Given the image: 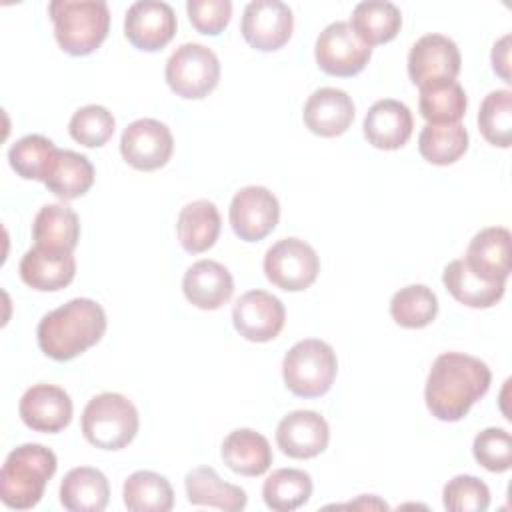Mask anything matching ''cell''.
<instances>
[{
    "label": "cell",
    "instance_id": "6da1fadb",
    "mask_svg": "<svg viewBox=\"0 0 512 512\" xmlns=\"http://www.w3.org/2000/svg\"><path fill=\"white\" fill-rule=\"evenodd\" d=\"M490 382L492 372L480 358L464 352H444L428 372L424 400L434 418L458 422L488 392Z\"/></svg>",
    "mask_w": 512,
    "mask_h": 512
},
{
    "label": "cell",
    "instance_id": "7a4b0ae2",
    "mask_svg": "<svg viewBox=\"0 0 512 512\" xmlns=\"http://www.w3.org/2000/svg\"><path fill=\"white\" fill-rule=\"evenodd\" d=\"M106 324V312L96 300L72 298L42 316L36 328L38 346L48 358L66 362L98 344Z\"/></svg>",
    "mask_w": 512,
    "mask_h": 512
},
{
    "label": "cell",
    "instance_id": "3957f363",
    "mask_svg": "<svg viewBox=\"0 0 512 512\" xmlns=\"http://www.w3.org/2000/svg\"><path fill=\"white\" fill-rule=\"evenodd\" d=\"M56 454L42 444L16 446L0 470V498L8 508L30 510L56 472Z\"/></svg>",
    "mask_w": 512,
    "mask_h": 512
},
{
    "label": "cell",
    "instance_id": "277c9868",
    "mask_svg": "<svg viewBox=\"0 0 512 512\" xmlns=\"http://www.w3.org/2000/svg\"><path fill=\"white\" fill-rule=\"evenodd\" d=\"M48 14L54 36L70 56H88L108 36L110 10L104 0H52Z\"/></svg>",
    "mask_w": 512,
    "mask_h": 512
},
{
    "label": "cell",
    "instance_id": "5b68a950",
    "mask_svg": "<svg viewBox=\"0 0 512 512\" xmlns=\"http://www.w3.org/2000/svg\"><path fill=\"white\" fill-rule=\"evenodd\" d=\"M136 406L118 392H102L88 400L82 412V434L100 450H120L138 434Z\"/></svg>",
    "mask_w": 512,
    "mask_h": 512
},
{
    "label": "cell",
    "instance_id": "8992f818",
    "mask_svg": "<svg viewBox=\"0 0 512 512\" xmlns=\"http://www.w3.org/2000/svg\"><path fill=\"white\" fill-rule=\"evenodd\" d=\"M338 372L334 348L318 338L296 342L282 360L286 388L300 398H318L332 388Z\"/></svg>",
    "mask_w": 512,
    "mask_h": 512
},
{
    "label": "cell",
    "instance_id": "52a82bcc",
    "mask_svg": "<svg viewBox=\"0 0 512 512\" xmlns=\"http://www.w3.org/2000/svg\"><path fill=\"white\" fill-rule=\"evenodd\" d=\"M164 76L176 96L200 100L218 86L220 62L208 46L186 42L168 58Z\"/></svg>",
    "mask_w": 512,
    "mask_h": 512
},
{
    "label": "cell",
    "instance_id": "ba28073f",
    "mask_svg": "<svg viewBox=\"0 0 512 512\" xmlns=\"http://www.w3.org/2000/svg\"><path fill=\"white\" fill-rule=\"evenodd\" d=\"M318 272L316 250L300 238H282L264 254V274L280 290L302 292L316 282Z\"/></svg>",
    "mask_w": 512,
    "mask_h": 512
},
{
    "label": "cell",
    "instance_id": "9c48e42d",
    "mask_svg": "<svg viewBox=\"0 0 512 512\" xmlns=\"http://www.w3.org/2000/svg\"><path fill=\"white\" fill-rule=\"evenodd\" d=\"M316 64L322 72L330 76L348 78L366 68L372 56V48L366 46L352 30V26L344 20L328 24L314 48Z\"/></svg>",
    "mask_w": 512,
    "mask_h": 512
},
{
    "label": "cell",
    "instance_id": "30bf717a",
    "mask_svg": "<svg viewBox=\"0 0 512 512\" xmlns=\"http://www.w3.org/2000/svg\"><path fill=\"white\" fill-rule=\"evenodd\" d=\"M120 152L132 168L152 172L170 160L174 152V138L164 122L140 118L128 124L122 132Z\"/></svg>",
    "mask_w": 512,
    "mask_h": 512
},
{
    "label": "cell",
    "instance_id": "8fae6325",
    "mask_svg": "<svg viewBox=\"0 0 512 512\" xmlns=\"http://www.w3.org/2000/svg\"><path fill=\"white\" fill-rule=\"evenodd\" d=\"M230 226L244 242L266 238L278 224V198L264 186H246L238 190L230 202Z\"/></svg>",
    "mask_w": 512,
    "mask_h": 512
},
{
    "label": "cell",
    "instance_id": "7c38bea8",
    "mask_svg": "<svg viewBox=\"0 0 512 512\" xmlns=\"http://www.w3.org/2000/svg\"><path fill=\"white\" fill-rule=\"evenodd\" d=\"M240 30L252 48L274 52L290 40L294 16L290 6L280 0H254L244 8Z\"/></svg>",
    "mask_w": 512,
    "mask_h": 512
},
{
    "label": "cell",
    "instance_id": "4fadbf2b",
    "mask_svg": "<svg viewBox=\"0 0 512 512\" xmlns=\"http://www.w3.org/2000/svg\"><path fill=\"white\" fill-rule=\"evenodd\" d=\"M232 322L236 332L246 340L270 342L284 328L286 308L280 298L266 290H248L236 300Z\"/></svg>",
    "mask_w": 512,
    "mask_h": 512
},
{
    "label": "cell",
    "instance_id": "5bb4252c",
    "mask_svg": "<svg viewBox=\"0 0 512 512\" xmlns=\"http://www.w3.org/2000/svg\"><path fill=\"white\" fill-rule=\"evenodd\" d=\"M176 14L168 2L138 0L126 10L124 34L144 52L162 50L176 34Z\"/></svg>",
    "mask_w": 512,
    "mask_h": 512
},
{
    "label": "cell",
    "instance_id": "9a60e30c",
    "mask_svg": "<svg viewBox=\"0 0 512 512\" xmlns=\"http://www.w3.org/2000/svg\"><path fill=\"white\" fill-rule=\"evenodd\" d=\"M460 50L444 34H426L418 38L408 54V76L420 88L428 82L454 80L460 72Z\"/></svg>",
    "mask_w": 512,
    "mask_h": 512
},
{
    "label": "cell",
    "instance_id": "2e32d148",
    "mask_svg": "<svg viewBox=\"0 0 512 512\" xmlns=\"http://www.w3.org/2000/svg\"><path fill=\"white\" fill-rule=\"evenodd\" d=\"M18 412L28 428L56 434L64 430L72 420V400L60 386L34 384L22 394Z\"/></svg>",
    "mask_w": 512,
    "mask_h": 512
},
{
    "label": "cell",
    "instance_id": "e0dca14e",
    "mask_svg": "<svg viewBox=\"0 0 512 512\" xmlns=\"http://www.w3.org/2000/svg\"><path fill=\"white\" fill-rule=\"evenodd\" d=\"M328 440V422L314 410H294L286 414L276 428L278 448L296 460H308L322 454Z\"/></svg>",
    "mask_w": 512,
    "mask_h": 512
},
{
    "label": "cell",
    "instance_id": "ac0fdd59",
    "mask_svg": "<svg viewBox=\"0 0 512 512\" xmlns=\"http://www.w3.org/2000/svg\"><path fill=\"white\" fill-rule=\"evenodd\" d=\"M356 106L352 98L340 88H318L304 104L306 128L322 138H334L344 134L354 122Z\"/></svg>",
    "mask_w": 512,
    "mask_h": 512
},
{
    "label": "cell",
    "instance_id": "d6986e66",
    "mask_svg": "<svg viewBox=\"0 0 512 512\" xmlns=\"http://www.w3.org/2000/svg\"><path fill=\"white\" fill-rule=\"evenodd\" d=\"M364 138L368 144L380 150L402 148L414 128L410 108L394 98H384L374 102L364 116Z\"/></svg>",
    "mask_w": 512,
    "mask_h": 512
},
{
    "label": "cell",
    "instance_id": "ffe728a7",
    "mask_svg": "<svg viewBox=\"0 0 512 512\" xmlns=\"http://www.w3.org/2000/svg\"><path fill=\"white\" fill-rule=\"evenodd\" d=\"M182 290L192 306L200 310H218L232 298L234 280L224 264L216 260H198L184 272Z\"/></svg>",
    "mask_w": 512,
    "mask_h": 512
},
{
    "label": "cell",
    "instance_id": "44dd1931",
    "mask_svg": "<svg viewBox=\"0 0 512 512\" xmlns=\"http://www.w3.org/2000/svg\"><path fill=\"white\" fill-rule=\"evenodd\" d=\"M18 272L22 282L32 290L56 292L74 280L76 260L72 254L48 252L32 246L28 252H24Z\"/></svg>",
    "mask_w": 512,
    "mask_h": 512
},
{
    "label": "cell",
    "instance_id": "7402d4cb",
    "mask_svg": "<svg viewBox=\"0 0 512 512\" xmlns=\"http://www.w3.org/2000/svg\"><path fill=\"white\" fill-rule=\"evenodd\" d=\"M510 240V230L504 226L484 228L470 240L464 262L488 280L506 282L510 276Z\"/></svg>",
    "mask_w": 512,
    "mask_h": 512
},
{
    "label": "cell",
    "instance_id": "603a6c76",
    "mask_svg": "<svg viewBox=\"0 0 512 512\" xmlns=\"http://www.w3.org/2000/svg\"><path fill=\"white\" fill-rule=\"evenodd\" d=\"M80 238L78 214L66 204H46L32 222V240L36 248L48 252L72 254Z\"/></svg>",
    "mask_w": 512,
    "mask_h": 512
},
{
    "label": "cell",
    "instance_id": "cb8c5ba5",
    "mask_svg": "<svg viewBox=\"0 0 512 512\" xmlns=\"http://www.w3.org/2000/svg\"><path fill=\"white\" fill-rule=\"evenodd\" d=\"M442 282L446 290L464 306L470 308H490L504 296L506 282L488 280L476 274L464 258L452 260L442 274Z\"/></svg>",
    "mask_w": 512,
    "mask_h": 512
},
{
    "label": "cell",
    "instance_id": "d4e9b609",
    "mask_svg": "<svg viewBox=\"0 0 512 512\" xmlns=\"http://www.w3.org/2000/svg\"><path fill=\"white\" fill-rule=\"evenodd\" d=\"M224 464L242 476H262L272 464L270 442L252 428L232 430L222 442Z\"/></svg>",
    "mask_w": 512,
    "mask_h": 512
},
{
    "label": "cell",
    "instance_id": "484cf974",
    "mask_svg": "<svg viewBox=\"0 0 512 512\" xmlns=\"http://www.w3.org/2000/svg\"><path fill=\"white\" fill-rule=\"evenodd\" d=\"M188 502L192 506H208L238 512L246 508L248 496L240 486L224 482L214 468L198 466L184 478Z\"/></svg>",
    "mask_w": 512,
    "mask_h": 512
},
{
    "label": "cell",
    "instance_id": "4316f807",
    "mask_svg": "<svg viewBox=\"0 0 512 512\" xmlns=\"http://www.w3.org/2000/svg\"><path fill=\"white\" fill-rule=\"evenodd\" d=\"M108 500L110 484L98 468H72L60 484V504L70 512H102Z\"/></svg>",
    "mask_w": 512,
    "mask_h": 512
},
{
    "label": "cell",
    "instance_id": "83f0119b",
    "mask_svg": "<svg viewBox=\"0 0 512 512\" xmlns=\"http://www.w3.org/2000/svg\"><path fill=\"white\" fill-rule=\"evenodd\" d=\"M220 228V212L210 200H194L186 204L176 220L178 240L190 254H200L212 248L218 240Z\"/></svg>",
    "mask_w": 512,
    "mask_h": 512
},
{
    "label": "cell",
    "instance_id": "f1b7e54d",
    "mask_svg": "<svg viewBox=\"0 0 512 512\" xmlns=\"http://www.w3.org/2000/svg\"><path fill=\"white\" fill-rule=\"evenodd\" d=\"M94 184L92 162L74 150H56V156L44 178V186L62 200L84 196Z\"/></svg>",
    "mask_w": 512,
    "mask_h": 512
},
{
    "label": "cell",
    "instance_id": "f546056e",
    "mask_svg": "<svg viewBox=\"0 0 512 512\" xmlns=\"http://www.w3.org/2000/svg\"><path fill=\"white\" fill-rule=\"evenodd\" d=\"M348 24L354 34L372 48L396 38L402 26V12L388 0H366L356 4Z\"/></svg>",
    "mask_w": 512,
    "mask_h": 512
},
{
    "label": "cell",
    "instance_id": "4dcf8cb0",
    "mask_svg": "<svg viewBox=\"0 0 512 512\" xmlns=\"http://www.w3.org/2000/svg\"><path fill=\"white\" fill-rule=\"evenodd\" d=\"M420 114L432 126L456 124L466 114L468 98L456 80H438L420 86Z\"/></svg>",
    "mask_w": 512,
    "mask_h": 512
},
{
    "label": "cell",
    "instance_id": "1f68e13d",
    "mask_svg": "<svg viewBox=\"0 0 512 512\" xmlns=\"http://www.w3.org/2000/svg\"><path fill=\"white\" fill-rule=\"evenodd\" d=\"M124 506L130 512H168L174 506V490L166 476L138 470L124 482Z\"/></svg>",
    "mask_w": 512,
    "mask_h": 512
},
{
    "label": "cell",
    "instance_id": "d6a6232c",
    "mask_svg": "<svg viewBox=\"0 0 512 512\" xmlns=\"http://www.w3.org/2000/svg\"><path fill=\"white\" fill-rule=\"evenodd\" d=\"M312 496V478L298 468L274 470L262 486V498L270 510L292 512L304 506Z\"/></svg>",
    "mask_w": 512,
    "mask_h": 512
},
{
    "label": "cell",
    "instance_id": "836d02e7",
    "mask_svg": "<svg viewBox=\"0 0 512 512\" xmlns=\"http://www.w3.org/2000/svg\"><path fill=\"white\" fill-rule=\"evenodd\" d=\"M418 150L430 164H454L468 150V130L460 122L446 126L426 124L418 136Z\"/></svg>",
    "mask_w": 512,
    "mask_h": 512
},
{
    "label": "cell",
    "instance_id": "e575fe53",
    "mask_svg": "<svg viewBox=\"0 0 512 512\" xmlns=\"http://www.w3.org/2000/svg\"><path fill=\"white\" fill-rule=\"evenodd\" d=\"M438 314V298L424 284L400 288L390 300V316L402 328H424Z\"/></svg>",
    "mask_w": 512,
    "mask_h": 512
},
{
    "label": "cell",
    "instance_id": "d590c367",
    "mask_svg": "<svg viewBox=\"0 0 512 512\" xmlns=\"http://www.w3.org/2000/svg\"><path fill=\"white\" fill-rule=\"evenodd\" d=\"M56 146L42 134H28L16 140L8 150V162L12 170L24 180L44 182L48 168L56 156Z\"/></svg>",
    "mask_w": 512,
    "mask_h": 512
},
{
    "label": "cell",
    "instance_id": "8d00e7d4",
    "mask_svg": "<svg viewBox=\"0 0 512 512\" xmlns=\"http://www.w3.org/2000/svg\"><path fill=\"white\" fill-rule=\"evenodd\" d=\"M478 128L482 136L500 148H508L512 142V92L494 90L490 92L478 112Z\"/></svg>",
    "mask_w": 512,
    "mask_h": 512
},
{
    "label": "cell",
    "instance_id": "74e56055",
    "mask_svg": "<svg viewBox=\"0 0 512 512\" xmlns=\"http://www.w3.org/2000/svg\"><path fill=\"white\" fill-rule=\"evenodd\" d=\"M116 120L112 112L100 104H88L74 112L68 124V132L72 140L86 148L104 146L114 134Z\"/></svg>",
    "mask_w": 512,
    "mask_h": 512
},
{
    "label": "cell",
    "instance_id": "f35d334b",
    "mask_svg": "<svg viewBox=\"0 0 512 512\" xmlns=\"http://www.w3.org/2000/svg\"><path fill=\"white\" fill-rule=\"evenodd\" d=\"M442 502L450 512H484L490 506V490L480 478L460 474L444 486Z\"/></svg>",
    "mask_w": 512,
    "mask_h": 512
},
{
    "label": "cell",
    "instance_id": "ab89813d",
    "mask_svg": "<svg viewBox=\"0 0 512 512\" xmlns=\"http://www.w3.org/2000/svg\"><path fill=\"white\" fill-rule=\"evenodd\" d=\"M476 462L490 472H506L512 466V438L504 428H484L472 442Z\"/></svg>",
    "mask_w": 512,
    "mask_h": 512
},
{
    "label": "cell",
    "instance_id": "60d3db41",
    "mask_svg": "<svg viewBox=\"0 0 512 512\" xmlns=\"http://www.w3.org/2000/svg\"><path fill=\"white\" fill-rule=\"evenodd\" d=\"M186 12L192 26L206 36L220 34L232 16L230 0H188Z\"/></svg>",
    "mask_w": 512,
    "mask_h": 512
},
{
    "label": "cell",
    "instance_id": "b9f144b4",
    "mask_svg": "<svg viewBox=\"0 0 512 512\" xmlns=\"http://www.w3.org/2000/svg\"><path fill=\"white\" fill-rule=\"evenodd\" d=\"M492 68L504 82L510 80V34L502 36L492 48Z\"/></svg>",
    "mask_w": 512,
    "mask_h": 512
}]
</instances>
